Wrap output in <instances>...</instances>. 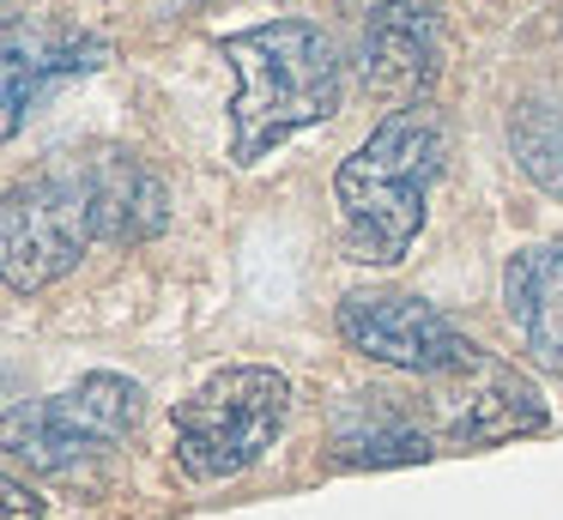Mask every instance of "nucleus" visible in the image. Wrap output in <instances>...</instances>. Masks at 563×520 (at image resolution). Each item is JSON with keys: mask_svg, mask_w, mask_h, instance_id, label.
Segmentation results:
<instances>
[{"mask_svg": "<svg viewBox=\"0 0 563 520\" xmlns=\"http://www.w3.org/2000/svg\"><path fill=\"white\" fill-rule=\"evenodd\" d=\"M219 55L236 73V103H231V157L261 164L273 145H285L297 128L340 115V55L333 36L309 19H273L255 31H236L219 43Z\"/></svg>", "mask_w": 563, "mask_h": 520, "instance_id": "1", "label": "nucleus"}, {"mask_svg": "<svg viewBox=\"0 0 563 520\" xmlns=\"http://www.w3.org/2000/svg\"><path fill=\"white\" fill-rule=\"evenodd\" d=\"M442 176V128L424 109H394L333 176L345 254L357 266H400L424 230L430 181Z\"/></svg>", "mask_w": 563, "mask_h": 520, "instance_id": "2", "label": "nucleus"}, {"mask_svg": "<svg viewBox=\"0 0 563 520\" xmlns=\"http://www.w3.org/2000/svg\"><path fill=\"white\" fill-rule=\"evenodd\" d=\"M285 411H291V381L279 369L231 363L176 406V460L200 484L236 478L267 460L285 430Z\"/></svg>", "mask_w": 563, "mask_h": 520, "instance_id": "3", "label": "nucleus"}, {"mask_svg": "<svg viewBox=\"0 0 563 520\" xmlns=\"http://www.w3.org/2000/svg\"><path fill=\"white\" fill-rule=\"evenodd\" d=\"M98 236V206H91L86 164H62L49 176L25 181L0 206V273L19 297L67 278Z\"/></svg>", "mask_w": 563, "mask_h": 520, "instance_id": "4", "label": "nucleus"}, {"mask_svg": "<svg viewBox=\"0 0 563 520\" xmlns=\"http://www.w3.org/2000/svg\"><path fill=\"white\" fill-rule=\"evenodd\" d=\"M140 387L128 375L91 369L74 387L49 399H31V406L7 411V454L31 460L37 472H74L79 460H98L134 430L140 418Z\"/></svg>", "mask_w": 563, "mask_h": 520, "instance_id": "5", "label": "nucleus"}, {"mask_svg": "<svg viewBox=\"0 0 563 520\" xmlns=\"http://www.w3.org/2000/svg\"><path fill=\"white\" fill-rule=\"evenodd\" d=\"M340 339L364 351L369 363H388L406 375H461L478 357V345L424 297H400V290H352L340 302Z\"/></svg>", "mask_w": 563, "mask_h": 520, "instance_id": "6", "label": "nucleus"}, {"mask_svg": "<svg viewBox=\"0 0 563 520\" xmlns=\"http://www.w3.org/2000/svg\"><path fill=\"white\" fill-rule=\"evenodd\" d=\"M454 381L461 387H449L437 399V418H442V435L461 447H497V442H515V435H533L551 423L539 387L527 375H515L509 363L485 357V351Z\"/></svg>", "mask_w": 563, "mask_h": 520, "instance_id": "7", "label": "nucleus"}, {"mask_svg": "<svg viewBox=\"0 0 563 520\" xmlns=\"http://www.w3.org/2000/svg\"><path fill=\"white\" fill-rule=\"evenodd\" d=\"M437 73V0H364V79L424 91Z\"/></svg>", "mask_w": 563, "mask_h": 520, "instance_id": "8", "label": "nucleus"}, {"mask_svg": "<svg viewBox=\"0 0 563 520\" xmlns=\"http://www.w3.org/2000/svg\"><path fill=\"white\" fill-rule=\"evenodd\" d=\"M333 454L345 460V466H418V460H430L437 447H430V430L412 418V411L400 406L394 394H345L340 406H333Z\"/></svg>", "mask_w": 563, "mask_h": 520, "instance_id": "9", "label": "nucleus"}, {"mask_svg": "<svg viewBox=\"0 0 563 520\" xmlns=\"http://www.w3.org/2000/svg\"><path fill=\"white\" fill-rule=\"evenodd\" d=\"M503 302L521 345L563 375V242H533L515 254L503 266Z\"/></svg>", "mask_w": 563, "mask_h": 520, "instance_id": "10", "label": "nucleus"}, {"mask_svg": "<svg viewBox=\"0 0 563 520\" xmlns=\"http://www.w3.org/2000/svg\"><path fill=\"white\" fill-rule=\"evenodd\" d=\"M86 181H91V206H98L103 242H146L170 224V188L134 152L86 157Z\"/></svg>", "mask_w": 563, "mask_h": 520, "instance_id": "11", "label": "nucleus"}, {"mask_svg": "<svg viewBox=\"0 0 563 520\" xmlns=\"http://www.w3.org/2000/svg\"><path fill=\"white\" fill-rule=\"evenodd\" d=\"M103 55H110V48L91 43V36H62V43H55V36L25 31L19 19L7 24V140L25 128V109L37 103L55 79L91 73Z\"/></svg>", "mask_w": 563, "mask_h": 520, "instance_id": "12", "label": "nucleus"}, {"mask_svg": "<svg viewBox=\"0 0 563 520\" xmlns=\"http://www.w3.org/2000/svg\"><path fill=\"white\" fill-rule=\"evenodd\" d=\"M509 140L527 176L539 188L563 193V103H521L509 121Z\"/></svg>", "mask_w": 563, "mask_h": 520, "instance_id": "13", "label": "nucleus"}, {"mask_svg": "<svg viewBox=\"0 0 563 520\" xmlns=\"http://www.w3.org/2000/svg\"><path fill=\"white\" fill-rule=\"evenodd\" d=\"M0 496H7V520H43V502H37V496H31L19 478L0 484Z\"/></svg>", "mask_w": 563, "mask_h": 520, "instance_id": "14", "label": "nucleus"}]
</instances>
